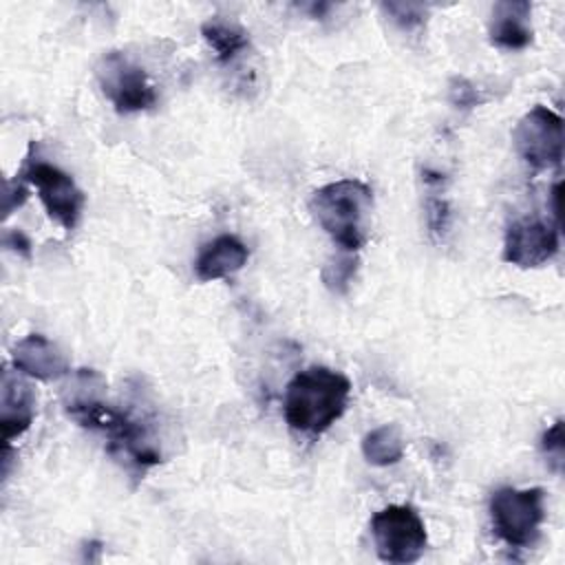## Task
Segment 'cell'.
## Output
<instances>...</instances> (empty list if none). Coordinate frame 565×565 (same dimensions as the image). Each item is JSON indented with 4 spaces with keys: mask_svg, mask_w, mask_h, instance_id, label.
Returning a JSON list of instances; mask_svg holds the SVG:
<instances>
[{
    "mask_svg": "<svg viewBox=\"0 0 565 565\" xmlns=\"http://www.w3.org/2000/svg\"><path fill=\"white\" fill-rule=\"evenodd\" d=\"M104 393V377L93 369H79L64 386V411L77 426L102 433L108 455L135 479H143L150 468L163 461L154 433L143 417L106 404Z\"/></svg>",
    "mask_w": 565,
    "mask_h": 565,
    "instance_id": "obj_1",
    "label": "cell"
},
{
    "mask_svg": "<svg viewBox=\"0 0 565 565\" xmlns=\"http://www.w3.org/2000/svg\"><path fill=\"white\" fill-rule=\"evenodd\" d=\"M349 395V377L333 369L309 366L298 371L285 391V422L296 433L322 435L342 417Z\"/></svg>",
    "mask_w": 565,
    "mask_h": 565,
    "instance_id": "obj_2",
    "label": "cell"
},
{
    "mask_svg": "<svg viewBox=\"0 0 565 565\" xmlns=\"http://www.w3.org/2000/svg\"><path fill=\"white\" fill-rule=\"evenodd\" d=\"M309 210L340 252L358 254L369 238L373 190L360 179H340L318 188Z\"/></svg>",
    "mask_w": 565,
    "mask_h": 565,
    "instance_id": "obj_3",
    "label": "cell"
},
{
    "mask_svg": "<svg viewBox=\"0 0 565 565\" xmlns=\"http://www.w3.org/2000/svg\"><path fill=\"white\" fill-rule=\"evenodd\" d=\"M541 488H499L490 497V521L494 534L510 547L523 550L536 543L545 521Z\"/></svg>",
    "mask_w": 565,
    "mask_h": 565,
    "instance_id": "obj_4",
    "label": "cell"
},
{
    "mask_svg": "<svg viewBox=\"0 0 565 565\" xmlns=\"http://www.w3.org/2000/svg\"><path fill=\"white\" fill-rule=\"evenodd\" d=\"M371 536L382 561L408 565L422 558L428 534L422 516L411 505H386L371 519Z\"/></svg>",
    "mask_w": 565,
    "mask_h": 565,
    "instance_id": "obj_5",
    "label": "cell"
},
{
    "mask_svg": "<svg viewBox=\"0 0 565 565\" xmlns=\"http://www.w3.org/2000/svg\"><path fill=\"white\" fill-rule=\"evenodd\" d=\"M95 77L104 97L121 115L150 110L157 104V90L146 71L119 51H108L99 57Z\"/></svg>",
    "mask_w": 565,
    "mask_h": 565,
    "instance_id": "obj_6",
    "label": "cell"
},
{
    "mask_svg": "<svg viewBox=\"0 0 565 565\" xmlns=\"http://www.w3.org/2000/svg\"><path fill=\"white\" fill-rule=\"evenodd\" d=\"M20 177L35 188L44 210L55 223H60L66 232L75 230L82 216L86 196L77 188L71 174H66L64 170H60L49 161H42L40 157H33V148H31L20 170Z\"/></svg>",
    "mask_w": 565,
    "mask_h": 565,
    "instance_id": "obj_7",
    "label": "cell"
},
{
    "mask_svg": "<svg viewBox=\"0 0 565 565\" xmlns=\"http://www.w3.org/2000/svg\"><path fill=\"white\" fill-rule=\"evenodd\" d=\"M519 157L534 170L554 168L563 159V119L547 106L530 108L512 130Z\"/></svg>",
    "mask_w": 565,
    "mask_h": 565,
    "instance_id": "obj_8",
    "label": "cell"
},
{
    "mask_svg": "<svg viewBox=\"0 0 565 565\" xmlns=\"http://www.w3.org/2000/svg\"><path fill=\"white\" fill-rule=\"evenodd\" d=\"M558 252V227L536 216H523L508 225L503 260L523 269L541 267Z\"/></svg>",
    "mask_w": 565,
    "mask_h": 565,
    "instance_id": "obj_9",
    "label": "cell"
},
{
    "mask_svg": "<svg viewBox=\"0 0 565 565\" xmlns=\"http://www.w3.org/2000/svg\"><path fill=\"white\" fill-rule=\"evenodd\" d=\"M18 369L4 366L0 380V428L2 444L11 448V441L29 430L35 417V393Z\"/></svg>",
    "mask_w": 565,
    "mask_h": 565,
    "instance_id": "obj_10",
    "label": "cell"
},
{
    "mask_svg": "<svg viewBox=\"0 0 565 565\" xmlns=\"http://www.w3.org/2000/svg\"><path fill=\"white\" fill-rule=\"evenodd\" d=\"M11 362L13 369H18L20 373L42 382H53L68 373V362L64 353L40 333H29L18 340L11 351Z\"/></svg>",
    "mask_w": 565,
    "mask_h": 565,
    "instance_id": "obj_11",
    "label": "cell"
},
{
    "mask_svg": "<svg viewBox=\"0 0 565 565\" xmlns=\"http://www.w3.org/2000/svg\"><path fill=\"white\" fill-rule=\"evenodd\" d=\"M532 4L525 0L494 2L488 35L490 42L505 51H521L532 42Z\"/></svg>",
    "mask_w": 565,
    "mask_h": 565,
    "instance_id": "obj_12",
    "label": "cell"
},
{
    "mask_svg": "<svg viewBox=\"0 0 565 565\" xmlns=\"http://www.w3.org/2000/svg\"><path fill=\"white\" fill-rule=\"evenodd\" d=\"M247 258H249V252L236 236L221 234L201 247L194 260V274L201 282L227 278L238 269H243Z\"/></svg>",
    "mask_w": 565,
    "mask_h": 565,
    "instance_id": "obj_13",
    "label": "cell"
},
{
    "mask_svg": "<svg viewBox=\"0 0 565 565\" xmlns=\"http://www.w3.org/2000/svg\"><path fill=\"white\" fill-rule=\"evenodd\" d=\"M422 181H424V212H426L428 234L435 241H444L450 230V203L444 194L446 177L437 170L424 168Z\"/></svg>",
    "mask_w": 565,
    "mask_h": 565,
    "instance_id": "obj_14",
    "label": "cell"
},
{
    "mask_svg": "<svg viewBox=\"0 0 565 565\" xmlns=\"http://www.w3.org/2000/svg\"><path fill=\"white\" fill-rule=\"evenodd\" d=\"M201 35L205 44L214 51L216 60L227 64L238 53H243L249 46V38L243 26L223 20L221 15H214L201 24Z\"/></svg>",
    "mask_w": 565,
    "mask_h": 565,
    "instance_id": "obj_15",
    "label": "cell"
},
{
    "mask_svg": "<svg viewBox=\"0 0 565 565\" xmlns=\"http://www.w3.org/2000/svg\"><path fill=\"white\" fill-rule=\"evenodd\" d=\"M362 455L373 466H393L404 457V437L395 424L373 428L362 439Z\"/></svg>",
    "mask_w": 565,
    "mask_h": 565,
    "instance_id": "obj_16",
    "label": "cell"
},
{
    "mask_svg": "<svg viewBox=\"0 0 565 565\" xmlns=\"http://www.w3.org/2000/svg\"><path fill=\"white\" fill-rule=\"evenodd\" d=\"M355 271H358V256L351 254V252H340L322 265L320 276H322L324 287L331 294L342 296V294L349 291V287L355 278Z\"/></svg>",
    "mask_w": 565,
    "mask_h": 565,
    "instance_id": "obj_17",
    "label": "cell"
},
{
    "mask_svg": "<svg viewBox=\"0 0 565 565\" xmlns=\"http://www.w3.org/2000/svg\"><path fill=\"white\" fill-rule=\"evenodd\" d=\"M382 11L402 29L413 31L426 22L428 7L422 2H382Z\"/></svg>",
    "mask_w": 565,
    "mask_h": 565,
    "instance_id": "obj_18",
    "label": "cell"
},
{
    "mask_svg": "<svg viewBox=\"0 0 565 565\" xmlns=\"http://www.w3.org/2000/svg\"><path fill=\"white\" fill-rule=\"evenodd\" d=\"M448 102L459 110H470L483 102V95L466 77H452L448 84Z\"/></svg>",
    "mask_w": 565,
    "mask_h": 565,
    "instance_id": "obj_19",
    "label": "cell"
},
{
    "mask_svg": "<svg viewBox=\"0 0 565 565\" xmlns=\"http://www.w3.org/2000/svg\"><path fill=\"white\" fill-rule=\"evenodd\" d=\"M543 455L554 461V470L561 472L563 457H565V437H563V419H556L541 437Z\"/></svg>",
    "mask_w": 565,
    "mask_h": 565,
    "instance_id": "obj_20",
    "label": "cell"
},
{
    "mask_svg": "<svg viewBox=\"0 0 565 565\" xmlns=\"http://www.w3.org/2000/svg\"><path fill=\"white\" fill-rule=\"evenodd\" d=\"M26 181L18 174L15 181H7L4 183V194H2V212H4V218L15 210L20 207L24 201H26Z\"/></svg>",
    "mask_w": 565,
    "mask_h": 565,
    "instance_id": "obj_21",
    "label": "cell"
},
{
    "mask_svg": "<svg viewBox=\"0 0 565 565\" xmlns=\"http://www.w3.org/2000/svg\"><path fill=\"white\" fill-rule=\"evenodd\" d=\"M2 245L22 258H31V241L20 230H7L2 234Z\"/></svg>",
    "mask_w": 565,
    "mask_h": 565,
    "instance_id": "obj_22",
    "label": "cell"
}]
</instances>
